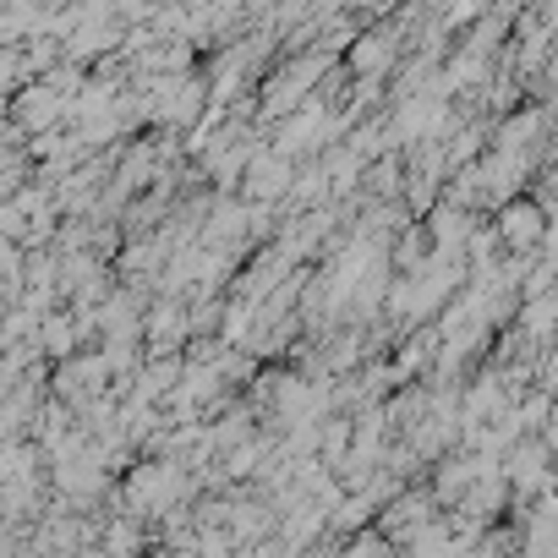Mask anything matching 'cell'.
<instances>
[{
    "label": "cell",
    "mask_w": 558,
    "mask_h": 558,
    "mask_svg": "<svg viewBox=\"0 0 558 558\" xmlns=\"http://www.w3.org/2000/svg\"><path fill=\"white\" fill-rule=\"evenodd\" d=\"M537 230H542V219H537L531 208H520V214H504V236H509L515 247H520V241H531Z\"/></svg>",
    "instance_id": "1"
}]
</instances>
